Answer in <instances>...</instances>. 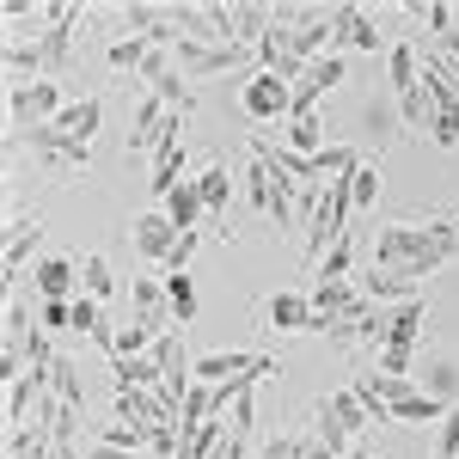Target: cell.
<instances>
[{"label":"cell","instance_id":"cell-1","mask_svg":"<svg viewBox=\"0 0 459 459\" xmlns=\"http://www.w3.org/2000/svg\"><path fill=\"white\" fill-rule=\"evenodd\" d=\"M454 257H459V221H441V214L386 221V227H374V257H368L361 294L374 307L380 300H417V282H429Z\"/></svg>","mask_w":459,"mask_h":459},{"label":"cell","instance_id":"cell-2","mask_svg":"<svg viewBox=\"0 0 459 459\" xmlns=\"http://www.w3.org/2000/svg\"><path fill=\"white\" fill-rule=\"evenodd\" d=\"M74 62V25H43V37L37 43H6L0 49V68H6V80H56V74Z\"/></svg>","mask_w":459,"mask_h":459},{"label":"cell","instance_id":"cell-3","mask_svg":"<svg viewBox=\"0 0 459 459\" xmlns=\"http://www.w3.org/2000/svg\"><path fill=\"white\" fill-rule=\"evenodd\" d=\"M6 147H31L37 153V166H49V172H62V178H80L86 172V160H92V142H74V135H62L56 123H43V129H13L6 135Z\"/></svg>","mask_w":459,"mask_h":459},{"label":"cell","instance_id":"cell-4","mask_svg":"<svg viewBox=\"0 0 459 459\" xmlns=\"http://www.w3.org/2000/svg\"><path fill=\"white\" fill-rule=\"evenodd\" d=\"M350 214H355V190H350V178H337V184L318 196L313 221H307V257H313V264L337 246V239H350Z\"/></svg>","mask_w":459,"mask_h":459},{"label":"cell","instance_id":"cell-5","mask_svg":"<svg viewBox=\"0 0 459 459\" xmlns=\"http://www.w3.org/2000/svg\"><path fill=\"white\" fill-rule=\"evenodd\" d=\"M62 110H68V99H62L56 80H6V117H13L19 135H25V129H43V123H56Z\"/></svg>","mask_w":459,"mask_h":459},{"label":"cell","instance_id":"cell-6","mask_svg":"<svg viewBox=\"0 0 459 459\" xmlns=\"http://www.w3.org/2000/svg\"><path fill=\"white\" fill-rule=\"evenodd\" d=\"M172 56H178V68H184V80H214V74L246 68L257 49H251V43H203V37H178Z\"/></svg>","mask_w":459,"mask_h":459},{"label":"cell","instance_id":"cell-7","mask_svg":"<svg viewBox=\"0 0 459 459\" xmlns=\"http://www.w3.org/2000/svg\"><path fill=\"white\" fill-rule=\"evenodd\" d=\"M270 374H282V368H276V355H246V350H214V355H196V368H190V380H203V386H233V380H270Z\"/></svg>","mask_w":459,"mask_h":459},{"label":"cell","instance_id":"cell-8","mask_svg":"<svg viewBox=\"0 0 459 459\" xmlns=\"http://www.w3.org/2000/svg\"><path fill=\"white\" fill-rule=\"evenodd\" d=\"M246 203L288 227V214H294V203H300V184H288L282 172H270V166L251 153V166H246Z\"/></svg>","mask_w":459,"mask_h":459},{"label":"cell","instance_id":"cell-9","mask_svg":"<svg viewBox=\"0 0 459 459\" xmlns=\"http://www.w3.org/2000/svg\"><path fill=\"white\" fill-rule=\"evenodd\" d=\"M239 105H246L251 123H288V110H294V86H288L282 74L257 68L246 86H239Z\"/></svg>","mask_w":459,"mask_h":459},{"label":"cell","instance_id":"cell-10","mask_svg":"<svg viewBox=\"0 0 459 459\" xmlns=\"http://www.w3.org/2000/svg\"><path fill=\"white\" fill-rule=\"evenodd\" d=\"M178 117H184V110H172L166 99L142 92V99H135V117H129V160H135V153H153V147L178 129Z\"/></svg>","mask_w":459,"mask_h":459},{"label":"cell","instance_id":"cell-11","mask_svg":"<svg viewBox=\"0 0 459 459\" xmlns=\"http://www.w3.org/2000/svg\"><path fill=\"white\" fill-rule=\"evenodd\" d=\"M129 318H135L142 331H153V337L178 331L172 300H166V276H135V282H129Z\"/></svg>","mask_w":459,"mask_h":459},{"label":"cell","instance_id":"cell-12","mask_svg":"<svg viewBox=\"0 0 459 459\" xmlns=\"http://www.w3.org/2000/svg\"><path fill=\"white\" fill-rule=\"evenodd\" d=\"M343 80H350V56H343V49H331V56L307 62V74L294 80V110H318V99L337 92ZM294 110H288V117H294Z\"/></svg>","mask_w":459,"mask_h":459},{"label":"cell","instance_id":"cell-13","mask_svg":"<svg viewBox=\"0 0 459 459\" xmlns=\"http://www.w3.org/2000/svg\"><path fill=\"white\" fill-rule=\"evenodd\" d=\"M196 190H203V209H209V227L221 239H233V172H227V160H209L203 172H196Z\"/></svg>","mask_w":459,"mask_h":459},{"label":"cell","instance_id":"cell-14","mask_svg":"<svg viewBox=\"0 0 459 459\" xmlns=\"http://www.w3.org/2000/svg\"><path fill=\"white\" fill-rule=\"evenodd\" d=\"M331 25H337V49H361V56H380V25H374V13L368 6H331Z\"/></svg>","mask_w":459,"mask_h":459},{"label":"cell","instance_id":"cell-15","mask_svg":"<svg viewBox=\"0 0 459 459\" xmlns=\"http://www.w3.org/2000/svg\"><path fill=\"white\" fill-rule=\"evenodd\" d=\"M386 86H392V99L423 92V43H392L386 49Z\"/></svg>","mask_w":459,"mask_h":459},{"label":"cell","instance_id":"cell-16","mask_svg":"<svg viewBox=\"0 0 459 459\" xmlns=\"http://www.w3.org/2000/svg\"><path fill=\"white\" fill-rule=\"evenodd\" d=\"M184 123H190V117H178V129L153 147V196H160V203L184 184Z\"/></svg>","mask_w":459,"mask_h":459},{"label":"cell","instance_id":"cell-17","mask_svg":"<svg viewBox=\"0 0 459 459\" xmlns=\"http://www.w3.org/2000/svg\"><path fill=\"white\" fill-rule=\"evenodd\" d=\"M129 239H135V251L142 257H172V246H178V227H172V214L166 209H147V214H135V227H129Z\"/></svg>","mask_w":459,"mask_h":459},{"label":"cell","instance_id":"cell-18","mask_svg":"<svg viewBox=\"0 0 459 459\" xmlns=\"http://www.w3.org/2000/svg\"><path fill=\"white\" fill-rule=\"evenodd\" d=\"M429 318H435V307H429L423 294H417V300H398V307L386 313V343H404V350H417V343H423V325H429ZM386 343H380V350H386Z\"/></svg>","mask_w":459,"mask_h":459},{"label":"cell","instance_id":"cell-19","mask_svg":"<svg viewBox=\"0 0 459 459\" xmlns=\"http://www.w3.org/2000/svg\"><path fill=\"white\" fill-rule=\"evenodd\" d=\"M37 246H43V214H13V227H6V282L31 264Z\"/></svg>","mask_w":459,"mask_h":459},{"label":"cell","instance_id":"cell-20","mask_svg":"<svg viewBox=\"0 0 459 459\" xmlns=\"http://www.w3.org/2000/svg\"><path fill=\"white\" fill-rule=\"evenodd\" d=\"M37 294L43 300H80V264L74 257H37Z\"/></svg>","mask_w":459,"mask_h":459},{"label":"cell","instance_id":"cell-21","mask_svg":"<svg viewBox=\"0 0 459 459\" xmlns=\"http://www.w3.org/2000/svg\"><path fill=\"white\" fill-rule=\"evenodd\" d=\"M264 325L270 331H313V294H270Z\"/></svg>","mask_w":459,"mask_h":459},{"label":"cell","instance_id":"cell-22","mask_svg":"<svg viewBox=\"0 0 459 459\" xmlns=\"http://www.w3.org/2000/svg\"><path fill=\"white\" fill-rule=\"evenodd\" d=\"M99 123H105V99H92V92H86V99H68V110L56 117V129L74 135V142H92Z\"/></svg>","mask_w":459,"mask_h":459},{"label":"cell","instance_id":"cell-23","mask_svg":"<svg viewBox=\"0 0 459 459\" xmlns=\"http://www.w3.org/2000/svg\"><path fill=\"white\" fill-rule=\"evenodd\" d=\"M288 153H300V160H313V153H325V123H318V110H294L288 117V135H282Z\"/></svg>","mask_w":459,"mask_h":459},{"label":"cell","instance_id":"cell-24","mask_svg":"<svg viewBox=\"0 0 459 459\" xmlns=\"http://www.w3.org/2000/svg\"><path fill=\"white\" fill-rule=\"evenodd\" d=\"M166 214H172L178 233H203L196 221H209V209H203V190H196V178H184L172 196H166Z\"/></svg>","mask_w":459,"mask_h":459},{"label":"cell","instance_id":"cell-25","mask_svg":"<svg viewBox=\"0 0 459 459\" xmlns=\"http://www.w3.org/2000/svg\"><path fill=\"white\" fill-rule=\"evenodd\" d=\"M454 404H441V398H429V392H411V398H398L392 404V423H404V429H441V417H447Z\"/></svg>","mask_w":459,"mask_h":459},{"label":"cell","instance_id":"cell-26","mask_svg":"<svg viewBox=\"0 0 459 459\" xmlns=\"http://www.w3.org/2000/svg\"><path fill=\"white\" fill-rule=\"evenodd\" d=\"M49 392H56V404H68V411L86 417V380H80V361L56 355V368H49Z\"/></svg>","mask_w":459,"mask_h":459},{"label":"cell","instance_id":"cell-27","mask_svg":"<svg viewBox=\"0 0 459 459\" xmlns=\"http://www.w3.org/2000/svg\"><path fill=\"white\" fill-rule=\"evenodd\" d=\"M350 264H355V239H337L313 264V288H331V282H350Z\"/></svg>","mask_w":459,"mask_h":459},{"label":"cell","instance_id":"cell-28","mask_svg":"<svg viewBox=\"0 0 459 459\" xmlns=\"http://www.w3.org/2000/svg\"><path fill=\"white\" fill-rule=\"evenodd\" d=\"M110 288H117V276H110V257H105V251H86V257H80V294L105 300Z\"/></svg>","mask_w":459,"mask_h":459},{"label":"cell","instance_id":"cell-29","mask_svg":"<svg viewBox=\"0 0 459 459\" xmlns=\"http://www.w3.org/2000/svg\"><path fill=\"white\" fill-rule=\"evenodd\" d=\"M325 404H331V417H337V429H343L350 441H355V429H368V423H374V417L361 411V398H355L350 386H343V392H325Z\"/></svg>","mask_w":459,"mask_h":459},{"label":"cell","instance_id":"cell-30","mask_svg":"<svg viewBox=\"0 0 459 459\" xmlns=\"http://www.w3.org/2000/svg\"><path fill=\"white\" fill-rule=\"evenodd\" d=\"M350 190H355V209H374V203H380V190H386L380 160H361V166L350 172Z\"/></svg>","mask_w":459,"mask_h":459},{"label":"cell","instance_id":"cell-31","mask_svg":"<svg viewBox=\"0 0 459 459\" xmlns=\"http://www.w3.org/2000/svg\"><path fill=\"white\" fill-rule=\"evenodd\" d=\"M350 392L361 398V411H368V417H380V429L392 423V404H386V392H380V374H355Z\"/></svg>","mask_w":459,"mask_h":459},{"label":"cell","instance_id":"cell-32","mask_svg":"<svg viewBox=\"0 0 459 459\" xmlns=\"http://www.w3.org/2000/svg\"><path fill=\"white\" fill-rule=\"evenodd\" d=\"M429 398H441V404H459V368L454 361H447V355H435V361H429Z\"/></svg>","mask_w":459,"mask_h":459},{"label":"cell","instance_id":"cell-33","mask_svg":"<svg viewBox=\"0 0 459 459\" xmlns=\"http://www.w3.org/2000/svg\"><path fill=\"white\" fill-rule=\"evenodd\" d=\"M166 300H172V318H178V325H190V318H196V288H190V270H184V276H166Z\"/></svg>","mask_w":459,"mask_h":459},{"label":"cell","instance_id":"cell-34","mask_svg":"<svg viewBox=\"0 0 459 459\" xmlns=\"http://www.w3.org/2000/svg\"><path fill=\"white\" fill-rule=\"evenodd\" d=\"M147 49H153V43H147V37H117V43H110V68H135L142 74V62H147Z\"/></svg>","mask_w":459,"mask_h":459},{"label":"cell","instance_id":"cell-35","mask_svg":"<svg viewBox=\"0 0 459 459\" xmlns=\"http://www.w3.org/2000/svg\"><path fill=\"white\" fill-rule=\"evenodd\" d=\"M374 355H380V368H374V374L411 380V361H417V350H404V343H386V350H374Z\"/></svg>","mask_w":459,"mask_h":459},{"label":"cell","instance_id":"cell-36","mask_svg":"<svg viewBox=\"0 0 459 459\" xmlns=\"http://www.w3.org/2000/svg\"><path fill=\"white\" fill-rule=\"evenodd\" d=\"M99 441H105V447H123V454H142V447H147V435H142V429H129V423H105V429H99Z\"/></svg>","mask_w":459,"mask_h":459},{"label":"cell","instance_id":"cell-37","mask_svg":"<svg viewBox=\"0 0 459 459\" xmlns=\"http://www.w3.org/2000/svg\"><path fill=\"white\" fill-rule=\"evenodd\" d=\"M435 459H459V404L441 417V429H435Z\"/></svg>","mask_w":459,"mask_h":459},{"label":"cell","instance_id":"cell-38","mask_svg":"<svg viewBox=\"0 0 459 459\" xmlns=\"http://www.w3.org/2000/svg\"><path fill=\"white\" fill-rule=\"evenodd\" d=\"M37 325L43 331H74V300H43L37 307Z\"/></svg>","mask_w":459,"mask_h":459},{"label":"cell","instance_id":"cell-39","mask_svg":"<svg viewBox=\"0 0 459 459\" xmlns=\"http://www.w3.org/2000/svg\"><path fill=\"white\" fill-rule=\"evenodd\" d=\"M196 246H203V233H178L172 257H166V276H184V270H190V257H196Z\"/></svg>","mask_w":459,"mask_h":459},{"label":"cell","instance_id":"cell-40","mask_svg":"<svg viewBox=\"0 0 459 459\" xmlns=\"http://www.w3.org/2000/svg\"><path fill=\"white\" fill-rule=\"evenodd\" d=\"M86 459H135V454H123V447H105V441H92V447H86Z\"/></svg>","mask_w":459,"mask_h":459},{"label":"cell","instance_id":"cell-41","mask_svg":"<svg viewBox=\"0 0 459 459\" xmlns=\"http://www.w3.org/2000/svg\"><path fill=\"white\" fill-rule=\"evenodd\" d=\"M350 459H380V454H368V447H355V454Z\"/></svg>","mask_w":459,"mask_h":459}]
</instances>
